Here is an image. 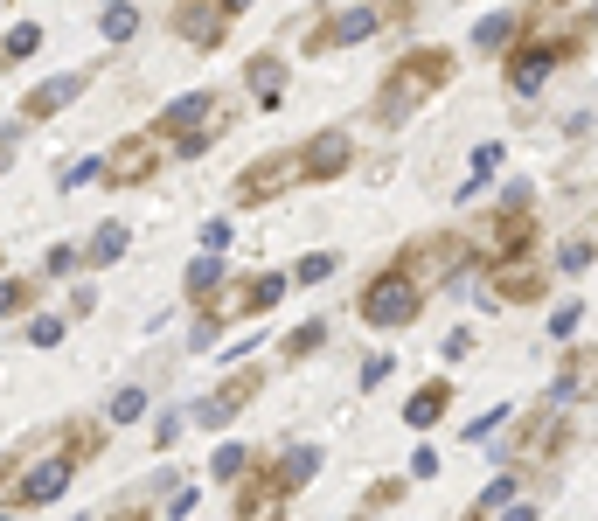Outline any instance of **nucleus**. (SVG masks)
I'll return each instance as SVG.
<instances>
[{"label": "nucleus", "mask_w": 598, "mask_h": 521, "mask_svg": "<svg viewBox=\"0 0 598 521\" xmlns=\"http://www.w3.org/2000/svg\"><path fill=\"white\" fill-rule=\"evenodd\" d=\"M244 77H251V91H258V105H265V112L286 98V91H279V84H286V63H279V56H251V70H244Z\"/></svg>", "instance_id": "22"}, {"label": "nucleus", "mask_w": 598, "mask_h": 521, "mask_svg": "<svg viewBox=\"0 0 598 521\" xmlns=\"http://www.w3.org/2000/svg\"><path fill=\"white\" fill-rule=\"evenodd\" d=\"M181 424H188V417H167V424H153V445H160V452H167V445H174V438H181Z\"/></svg>", "instance_id": "43"}, {"label": "nucleus", "mask_w": 598, "mask_h": 521, "mask_svg": "<svg viewBox=\"0 0 598 521\" xmlns=\"http://www.w3.org/2000/svg\"><path fill=\"white\" fill-rule=\"evenodd\" d=\"M390 369H397L390 355H369V362H362V390H376V383H390Z\"/></svg>", "instance_id": "37"}, {"label": "nucleus", "mask_w": 598, "mask_h": 521, "mask_svg": "<svg viewBox=\"0 0 598 521\" xmlns=\"http://www.w3.org/2000/svg\"><path fill=\"white\" fill-rule=\"evenodd\" d=\"M515 494H522V473L508 466L501 480H487V494H480V501H473V508H466V515H459V521H494V515H501V508H508V501H515Z\"/></svg>", "instance_id": "21"}, {"label": "nucleus", "mask_w": 598, "mask_h": 521, "mask_svg": "<svg viewBox=\"0 0 598 521\" xmlns=\"http://www.w3.org/2000/svg\"><path fill=\"white\" fill-rule=\"evenodd\" d=\"M446 410H452V383H446V376H432L425 390L404 403V424H418V431H425V424H439Z\"/></svg>", "instance_id": "20"}, {"label": "nucleus", "mask_w": 598, "mask_h": 521, "mask_svg": "<svg viewBox=\"0 0 598 521\" xmlns=\"http://www.w3.org/2000/svg\"><path fill=\"white\" fill-rule=\"evenodd\" d=\"M63 341V320H35V348H56Z\"/></svg>", "instance_id": "42"}, {"label": "nucleus", "mask_w": 598, "mask_h": 521, "mask_svg": "<svg viewBox=\"0 0 598 521\" xmlns=\"http://www.w3.org/2000/svg\"><path fill=\"white\" fill-rule=\"evenodd\" d=\"M598 390V348H571L564 355V369H557V383H550V403H571V396Z\"/></svg>", "instance_id": "18"}, {"label": "nucleus", "mask_w": 598, "mask_h": 521, "mask_svg": "<svg viewBox=\"0 0 598 521\" xmlns=\"http://www.w3.org/2000/svg\"><path fill=\"white\" fill-rule=\"evenodd\" d=\"M452 70H459V56H452V49H411V56H404V63L383 77L376 119H383V126H404V119H411L425 98H439V91H446Z\"/></svg>", "instance_id": "2"}, {"label": "nucleus", "mask_w": 598, "mask_h": 521, "mask_svg": "<svg viewBox=\"0 0 598 521\" xmlns=\"http://www.w3.org/2000/svg\"><path fill=\"white\" fill-rule=\"evenodd\" d=\"M578 35H585V28H564V35H550V42L529 35L522 49H508V91H536L564 56H578Z\"/></svg>", "instance_id": "8"}, {"label": "nucleus", "mask_w": 598, "mask_h": 521, "mask_svg": "<svg viewBox=\"0 0 598 521\" xmlns=\"http://www.w3.org/2000/svg\"><path fill=\"white\" fill-rule=\"evenodd\" d=\"M0 521H14V515H0Z\"/></svg>", "instance_id": "46"}, {"label": "nucleus", "mask_w": 598, "mask_h": 521, "mask_svg": "<svg viewBox=\"0 0 598 521\" xmlns=\"http://www.w3.org/2000/svg\"><path fill=\"white\" fill-rule=\"evenodd\" d=\"M494 167H501V146H473V181L494 174Z\"/></svg>", "instance_id": "38"}, {"label": "nucleus", "mask_w": 598, "mask_h": 521, "mask_svg": "<svg viewBox=\"0 0 598 521\" xmlns=\"http://www.w3.org/2000/svg\"><path fill=\"white\" fill-rule=\"evenodd\" d=\"M258 390H265V369H230L216 390L195 403V417H188V424H202V431H223V424H230V417H237V410H244Z\"/></svg>", "instance_id": "9"}, {"label": "nucleus", "mask_w": 598, "mask_h": 521, "mask_svg": "<svg viewBox=\"0 0 598 521\" xmlns=\"http://www.w3.org/2000/svg\"><path fill=\"white\" fill-rule=\"evenodd\" d=\"M313 473H320V445H286V452L272 459V480H279L286 494H299Z\"/></svg>", "instance_id": "19"}, {"label": "nucleus", "mask_w": 598, "mask_h": 521, "mask_svg": "<svg viewBox=\"0 0 598 521\" xmlns=\"http://www.w3.org/2000/svg\"><path fill=\"white\" fill-rule=\"evenodd\" d=\"M376 28H383L376 7H341V14H327V21L306 35V49H348V42H369Z\"/></svg>", "instance_id": "14"}, {"label": "nucleus", "mask_w": 598, "mask_h": 521, "mask_svg": "<svg viewBox=\"0 0 598 521\" xmlns=\"http://www.w3.org/2000/svg\"><path fill=\"white\" fill-rule=\"evenodd\" d=\"M592 258H598V237H571V244H564V271H592Z\"/></svg>", "instance_id": "34"}, {"label": "nucleus", "mask_w": 598, "mask_h": 521, "mask_svg": "<svg viewBox=\"0 0 598 521\" xmlns=\"http://www.w3.org/2000/svg\"><path fill=\"white\" fill-rule=\"evenodd\" d=\"M84 181H98V160H77V167L63 174V188H84Z\"/></svg>", "instance_id": "40"}, {"label": "nucleus", "mask_w": 598, "mask_h": 521, "mask_svg": "<svg viewBox=\"0 0 598 521\" xmlns=\"http://www.w3.org/2000/svg\"><path fill=\"white\" fill-rule=\"evenodd\" d=\"M508 417H515V410H508V403H494V410H487V417H480V424H466V431H459V438H466V445H480V438H494V431H501V424H508Z\"/></svg>", "instance_id": "32"}, {"label": "nucleus", "mask_w": 598, "mask_h": 521, "mask_svg": "<svg viewBox=\"0 0 598 521\" xmlns=\"http://www.w3.org/2000/svg\"><path fill=\"white\" fill-rule=\"evenodd\" d=\"M126 244H133V230H126V223H98V237H91V251H84V258H91V264H119V258H126Z\"/></svg>", "instance_id": "24"}, {"label": "nucleus", "mask_w": 598, "mask_h": 521, "mask_svg": "<svg viewBox=\"0 0 598 521\" xmlns=\"http://www.w3.org/2000/svg\"><path fill=\"white\" fill-rule=\"evenodd\" d=\"M28 299H35V285H28V278H0V320H14Z\"/></svg>", "instance_id": "31"}, {"label": "nucleus", "mask_w": 598, "mask_h": 521, "mask_svg": "<svg viewBox=\"0 0 598 521\" xmlns=\"http://www.w3.org/2000/svg\"><path fill=\"white\" fill-rule=\"evenodd\" d=\"M112 424H133V417H147V383H126V390L112 396V410H105Z\"/></svg>", "instance_id": "30"}, {"label": "nucleus", "mask_w": 598, "mask_h": 521, "mask_svg": "<svg viewBox=\"0 0 598 521\" xmlns=\"http://www.w3.org/2000/svg\"><path fill=\"white\" fill-rule=\"evenodd\" d=\"M216 7H223V14H244V7H251V0H216Z\"/></svg>", "instance_id": "45"}, {"label": "nucleus", "mask_w": 598, "mask_h": 521, "mask_svg": "<svg viewBox=\"0 0 598 521\" xmlns=\"http://www.w3.org/2000/svg\"><path fill=\"white\" fill-rule=\"evenodd\" d=\"M432 473H439V452H432V445H418V459H411V480H432Z\"/></svg>", "instance_id": "39"}, {"label": "nucleus", "mask_w": 598, "mask_h": 521, "mask_svg": "<svg viewBox=\"0 0 598 521\" xmlns=\"http://www.w3.org/2000/svg\"><path fill=\"white\" fill-rule=\"evenodd\" d=\"M571 438H578V424H571L557 403H543V410H529V417H522V431L508 438V452H515V466H529V459H536V466H550Z\"/></svg>", "instance_id": "6"}, {"label": "nucleus", "mask_w": 598, "mask_h": 521, "mask_svg": "<svg viewBox=\"0 0 598 521\" xmlns=\"http://www.w3.org/2000/svg\"><path fill=\"white\" fill-rule=\"evenodd\" d=\"M320 348H327V327H320V320H299L279 355H286V362H306V355H320Z\"/></svg>", "instance_id": "25"}, {"label": "nucleus", "mask_w": 598, "mask_h": 521, "mask_svg": "<svg viewBox=\"0 0 598 521\" xmlns=\"http://www.w3.org/2000/svg\"><path fill=\"white\" fill-rule=\"evenodd\" d=\"M181 285H188V299H209V292L223 285V258H195V264H188V278H181Z\"/></svg>", "instance_id": "26"}, {"label": "nucleus", "mask_w": 598, "mask_h": 521, "mask_svg": "<svg viewBox=\"0 0 598 521\" xmlns=\"http://www.w3.org/2000/svg\"><path fill=\"white\" fill-rule=\"evenodd\" d=\"M258 459H251V445H223L216 459H209V480H237V473H251Z\"/></svg>", "instance_id": "29"}, {"label": "nucleus", "mask_w": 598, "mask_h": 521, "mask_svg": "<svg viewBox=\"0 0 598 521\" xmlns=\"http://www.w3.org/2000/svg\"><path fill=\"white\" fill-rule=\"evenodd\" d=\"M473 42H480V49H515V14H487V21L473 28Z\"/></svg>", "instance_id": "27"}, {"label": "nucleus", "mask_w": 598, "mask_h": 521, "mask_svg": "<svg viewBox=\"0 0 598 521\" xmlns=\"http://www.w3.org/2000/svg\"><path fill=\"white\" fill-rule=\"evenodd\" d=\"M494 521H536V501H508V508H501Z\"/></svg>", "instance_id": "44"}, {"label": "nucleus", "mask_w": 598, "mask_h": 521, "mask_svg": "<svg viewBox=\"0 0 598 521\" xmlns=\"http://www.w3.org/2000/svg\"><path fill=\"white\" fill-rule=\"evenodd\" d=\"M84 98V77L77 70H63V77H49V84H35L28 98H21V119H56L63 105H77Z\"/></svg>", "instance_id": "17"}, {"label": "nucleus", "mask_w": 598, "mask_h": 521, "mask_svg": "<svg viewBox=\"0 0 598 521\" xmlns=\"http://www.w3.org/2000/svg\"><path fill=\"white\" fill-rule=\"evenodd\" d=\"M293 278H299V285H320V278H334V251H313V258H299Z\"/></svg>", "instance_id": "33"}, {"label": "nucleus", "mask_w": 598, "mask_h": 521, "mask_svg": "<svg viewBox=\"0 0 598 521\" xmlns=\"http://www.w3.org/2000/svg\"><path fill=\"white\" fill-rule=\"evenodd\" d=\"M348 167H355L348 132H313V139L299 146V181H341Z\"/></svg>", "instance_id": "13"}, {"label": "nucleus", "mask_w": 598, "mask_h": 521, "mask_svg": "<svg viewBox=\"0 0 598 521\" xmlns=\"http://www.w3.org/2000/svg\"><path fill=\"white\" fill-rule=\"evenodd\" d=\"M35 49H42V28H35V21H21V28H7L0 63H21V56H35Z\"/></svg>", "instance_id": "28"}, {"label": "nucleus", "mask_w": 598, "mask_h": 521, "mask_svg": "<svg viewBox=\"0 0 598 521\" xmlns=\"http://www.w3.org/2000/svg\"><path fill=\"white\" fill-rule=\"evenodd\" d=\"M466 251H473L466 237L439 230V237H418V244H404V258H397V264H404V271H411V278L432 292V285H446V278H459V271H466Z\"/></svg>", "instance_id": "7"}, {"label": "nucleus", "mask_w": 598, "mask_h": 521, "mask_svg": "<svg viewBox=\"0 0 598 521\" xmlns=\"http://www.w3.org/2000/svg\"><path fill=\"white\" fill-rule=\"evenodd\" d=\"M105 445V431H70L56 452H42V459H28L14 480H0V494H7V508H49V501H63V487H70V473L91 459Z\"/></svg>", "instance_id": "1"}, {"label": "nucleus", "mask_w": 598, "mask_h": 521, "mask_svg": "<svg viewBox=\"0 0 598 521\" xmlns=\"http://www.w3.org/2000/svg\"><path fill=\"white\" fill-rule=\"evenodd\" d=\"M286 501H293V494L272 480V466H258V480H244V494H237V521H279Z\"/></svg>", "instance_id": "15"}, {"label": "nucleus", "mask_w": 598, "mask_h": 521, "mask_svg": "<svg viewBox=\"0 0 598 521\" xmlns=\"http://www.w3.org/2000/svg\"><path fill=\"white\" fill-rule=\"evenodd\" d=\"M98 35H105V42H133V35H140V7H133V0H112V7L98 14Z\"/></svg>", "instance_id": "23"}, {"label": "nucleus", "mask_w": 598, "mask_h": 521, "mask_svg": "<svg viewBox=\"0 0 598 521\" xmlns=\"http://www.w3.org/2000/svg\"><path fill=\"white\" fill-rule=\"evenodd\" d=\"M202 244H209V251H223V244H230V223H223V216H216V223H202Z\"/></svg>", "instance_id": "41"}, {"label": "nucleus", "mask_w": 598, "mask_h": 521, "mask_svg": "<svg viewBox=\"0 0 598 521\" xmlns=\"http://www.w3.org/2000/svg\"><path fill=\"white\" fill-rule=\"evenodd\" d=\"M529 251H536V202H529V188H508V202L487 223V264L529 258Z\"/></svg>", "instance_id": "5"}, {"label": "nucleus", "mask_w": 598, "mask_h": 521, "mask_svg": "<svg viewBox=\"0 0 598 521\" xmlns=\"http://www.w3.org/2000/svg\"><path fill=\"white\" fill-rule=\"evenodd\" d=\"M578 320H585V306H557V313H550V334H557V341H571V334H578Z\"/></svg>", "instance_id": "36"}, {"label": "nucleus", "mask_w": 598, "mask_h": 521, "mask_svg": "<svg viewBox=\"0 0 598 521\" xmlns=\"http://www.w3.org/2000/svg\"><path fill=\"white\" fill-rule=\"evenodd\" d=\"M216 132H223V105H216L209 91H188V98H174V105L153 119V139H167V146L188 153V160H202Z\"/></svg>", "instance_id": "4"}, {"label": "nucleus", "mask_w": 598, "mask_h": 521, "mask_svg": "<svg viewBox=\"0 0 598 521\" xmlns=\"http://www.w3.org/2000/svg\"><path fill=\"white\" fill-rule=\"evenodd\" d=\"M355 313H362V327H383V334H397V327H411V320L425 313V285H418L404 264H390V271H376V278L362 285Z\"/></svg>", "instance_id": "3"}, {"label": "nucleus", "mask_w": 598, "mask_h": 521, "mask_svg": "<svg viewBox=\"0 0 598 521\" xmlns=\"http://www.w3.org/2000/svg\"><path fill=\"white\" fill-rule=\"evenodd\" d=\"M487 285H494V299H508V306H536L543 292H550V271L529 258H508V264H487Z\"/></svg>", "instance_id": "12"}, {"label": "nucleus", "mask_w": 598, "mask_h": 521, "mask_svg": "<svg viewBox=\"0 0 598 521\" xmlns=\"http://www.w3.org/2000/svg\"><path fill=\"white\" fill-rule=\"evenodd\" d=\"M223 21H230V14H223L216 0H181V7H174V28H181V42H195V49H216V42H223Z\"/></svg>", "instance_id": "16"}, {"label": "nucleus", "mask_w": 598, "mask_h": 521, "mask_svg": "<svg viewBox=\"0 0 598 521\" xmlns=\"http://www.w3.org/2000/svg\"><path fill=\"white\" fill-rule=\"evenodd\" d=\"M293 181H299V146L293 153H265V160H251L237 174V202H279Z\"/></svg>", "instance_id": "10"}, {"label": "nucleus", "mask_w": 598, "mask_h": 521, "mask_svg": "<svg viewBox=\"0 0 598 521\" xmlns=\"http://www.w3.org/2000/svg\"><path fill=\"white\" fill-rule=\"evenodd\" d=\"M153 174H160V146L153 139H119L98 160V181H112V188H147Z\"/></svg>", "instance_id": "11"}, {"label": "nucleus", "mask_w": 598, "mask_h": 521, "mask_svg": "<svg viewBox=\"0 0 598 521\" xmlns=\"http://www.w3.org/2000/svg\"><path fill=\"white\" fill-rule=\"evenodd\" d=\"M77 264H84V251H77V244H56V251H49V278H70Z\"/></svg>", "instance_id": "35"}]
</instances>
